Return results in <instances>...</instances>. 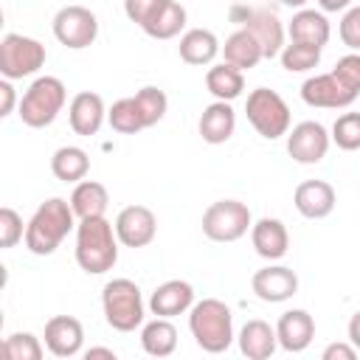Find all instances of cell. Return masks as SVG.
Wrapping results in <instances>:
<instances>
[{
	"label": "cell",
	"instance_id": "cell-1",
	"mask_svg": "<svg viewBox=\"0 0 360 360\" xmlns=\"http://www.w3.org/2000/svg\"><path fill=\"white\" fill-rule=\"evenodd\" d=\"M76 214L70 208V200L65 197H48L45 202H39V208L31 214V219L25 222V248L34 256H51L62 239L76 231Z\"/></svg>",
	"mask_w": 360,
	"mask_h": 360
},
{
	"label": "cell",
	"instance_id": "cell-2",
	"mask_svg": "<svg viewBox=\"0 0 360 360\" xmlns=\"http://www.w3.org/2000/svg\"><path fill=\"white\" fill-rule=\"evenodd\" d=\"M118 236L115 225L107 222V217H90L79 219L76 225V264L87 276H101L115 267L118 262Z\"/></svg>",
	"mask_w": 360,
	"mask_h": 360
},
{
	"label": "cell",
	"instance_id": "cell-3",
	"mask_svg": "<svg viewBox=\"0 0 360 360\" xmlns=\"http://www.w3.org/2000/svg\"><path fill=\"white\" fill-rule=\"evenodd\" d=\"M188 332L202 352H208V354L228 352L231 343L236 340L231 307L219 298L194 301V307L188 309Z\"/></svg>",
	"mask_w": 360,
	"mask_h": 360
},
{
	"label": "cell",
	"instance_id": "cell-4",
	"mask_svg": "<svg viewBox=\"0 0 360 360\" xmlns=\"http://www.w3.org/2000/svg\"><path fill=\"white\" fill-rule=\"evenodd\" d=\"M68 101V87L62 79L56 76H37L28 90L22 93L20 98V107H17V115L25 127L31 129H45L56 121V115L62 112Z\"/></svg>",
	"mask_w": 360,
	"mask_h": 360
},
{
	"label": "cell",
	"instance_id": "cell-5",
	"mask_svg": "<svg viewBox=\"0 0 360 360\" xmlns=\"http://www.w3.org/2000/svg\"><path fill=\"white\" fill-rule=\"evenodd\" d=\"M101 309H104L107 326H112L115 332H135L138 326H143L146 304H143L141 287L132 278L107 281L101 290Z\"/></svg>",
	"mask_w": 360,
	"mask_h": 360
},
{
	"label": "cell",
	"instance_id": "cell-6",
	"mask_svg": "<svg viewBox=\"0 0 360 360\" xmlns=\"http://www.w3.org/2000/svg\"><path fill=\"white\" fill-rule=\"evenodd\" d=\"M245 115H248L250 127L264 141H276V138L287 135L290 132V121H292L287 101L270 87H256V90L248 93Z\"/></svg>",
	"mask_w": 360,
	"mask_h": 360
},
{
	"label": "cell",
	"instance_id": "cell-7",
	"mask_svg": "<svg viewBox=\"0 0 360 360\" xmlns=\"http://www.w3.org/2000/svg\"><path fill=\"white\" fill-rule=\"evenodd\" d=\"M253 225V214L242 200H217L202 211V233L211 242H239Z\"/></svg>",
	"mask_w": 360,
	"mask_h": 360
},
{
	"label": "cell",
	"instance_id": "cell-8",
	"mask_svg": "<svg viewBox=\"0 0 360 360\" xmlns=\"http://www.w3.org/2000/svg\"><path fill=\"white\" fill-rule=\"evenodd\" d=\"M48 53H45V45L34 37H25V34H6L0 39V73L3 79H25V76H34L42 65H45Z\"/></svg>",
	"mask_w": 360,
	"mask_h": 360
},
{
	"label": "cell",
	"instance_id": "cell-9",
	"mask_svg": "<svg viewBox=\"0 0 360 360\" xmlns=\"http://www.w3.org/2000/svg\"><path fill=\"white\" fill-rule=\"evenodd\" d=\"M53 37L68 51H84L98 37V17L84 6H62L53 14Z\"/></svg>",
	"mask_w": 360,
	"mask_h": 360
},
{
	"label": "cell",
	"instance_id": "cell-10",
	"mask_svg": "<svg viewBox=\"0 0 360 360\" xmlns=\"http://www.w3.org/2000/svg\"><path fill=\"white\" fill-rule=\"evenodd\" d=\"M329 143L332 135L321 121H301L287 132V155L304 166L321 163L329 152Z\"/></svg>",
	"mask_w": 360,
	"mask_h": 360
},
{
	"label": "cell",
	"instance_id": "cell-11",
	"mask_svg": "<svg viewBox=\"0 0 360 360\" xmlns=\"http://www.w3.org/2000/svg\"><path fill=\"white\" fill-rule=\"evenodd\" d=\"M301 98L309 107H321V110H343L349 107L357 93L352 87H346L332 70L329 73H315L301 84Z\"/></svg>",
	"mask_w": 360,
	"mask_h": 360
},
{
	"label": "cell",
	"instance_id": "cell-12",
	"mask_svg": "<svg viewBox=\"0 0 360 360\" xmlns=\"http://www.w3.org/2000/svg\"><path fill=\"white\" fill-rule=\"evenodd\" d=\"M115 236L124 248H146L158 236V217L146 205H127L115 217Z\"/></svg>",
	"mask_w": 360,
	"mask_h": 360
},
{
	"label": "cell",
	"instance_id": "cell-13",
	"mask_svg": "<svg viewBox=\"0 0 360 360\" xmlns=\"http://www.w3.org/2000/svg\"><path fill=\"white\" fill-rule=\"evenodd\" d=\"M250 290L264 304H281V301H290L298 292V276L287 264H267V267L253 273Z\"/></svg>",
	"mask_w": 360,
	"mask_h": 360
},
{
	"label": "cell",
	"instance_id": "cell-14",
	"mask_svg": "<svg viewBox=\"0 0 360 360\" xmlns=\"http://www.w3.org/2000/svg\"><path fill=\"white\" fill-rule=\"evenodd\" d=\"M45 349L53 357H76L84 346V326L73 315H53L45 323Z\"/></svg>",
	"mask_w": 360,
	"mask_h": 360
},
{
	"label": "cell",
	"instance_id": "cell-15",
	"mask_svg": "<svg viewBox=\"0 0 360 360\" xmlns=\"http://www.w3.org/2000/svg\"><path fill=\"white\" fill-rule=\"evenodd\" d=\"M242 28L253 31V37L259 39V45L264 51V59H273V56L281 53L287 28H284V22L278 20L276 11H270V8H248L245 20H242Z\"/></svg>",
	"mask_w": 360,
	"mask_h": 360
},
{
	"label": "cell",
	"instance_id": "cell-16",
	"mask_svg": "<svg viewBox=\"0 0 360 360\" xmlns=\"http://www.w3.org/2000/svg\"><path fill=\"white\" fill-rule=\"evenodd\" d=\"M292 202H295V211L301 217H307V219H323V217H329L335 211L338 191L326 180H304V183L295 186Z\"/></svg>",
	"mask_w": 360,
	"mask_h": 360
},
{
	"label": "cell",
	"instance_id": "cell-17",
	"mask_svg": "<svg viewBox=\"0 0 360 360\" xmlns=\"http://www.w3.org/2000/svg\"><path fill=\"white\" fill-rule=\"evenodd\" d=\"M276 338L284 352L301 354L309 349V343L315 338V318L307 309H287V312H281V318L276 323Z\"/></svg>",
	"mask_w": 360,
	"mask_h": 360
},
{
	"label": "cell",
	"instance_id": "cell-18",
	"mask_svg": "<svg viewBox=\"0 0 360 360\" xmlns=\"http://www.w3.org/2000/svg\"><path fill=\"white\" fill-rule=\"evenodd\" d=\"M68 121H70V129L76 135H96L101 129V124L107 121V107H104V98L93 90H82L70 98V107H68Z\"/></svg>",
	"mask_w": 360,
	"mask_h": 360
},
{
	"label": "cell",
	"instance_id": "cell-19",
	"mask_svg": "<svg viewBox=\"0 0 360 360\" xmlns=\"http://www.w3.org/2000/svg\"><path fill=\"white\" fill-rule=\"evenodd\" d=\"M194 307V287L183 278H169L149 295V312L158 318H177Z\"/></svg>",
	"mask_w": 360,
	"mask_h": 360
},
{
	"label": "cell",
	"instance_id": "cell-20",
	"mask_svg": "<svg viewBox=\"0 0 360 360\" xmlns=\"http://www.w3.org/2000/svg\"><path fill=\"white\" fill-rule=\"evenodd\" d=\"M250 242H253V250L267 259V262H278L287 256L290 250V231L281 219L276 217H262L250 225Z\"/></svg>",
	"mask_w": 360,
	"mask_h": 360
},
{
	"label": "cell",
	"instance_id": "cell-21",
	"mask_svg": "<svg viewBox=\"0 0 360 360\" xmlns=\"http://www.w3.org/2000/svg\"><path fill=\"white\" fill-rule=\"evenodd\" d=\"M287 37H290V42H304V45L323 48L329 42V37H332V25H329L323 11L298 8L292 14V20L287 22Z\"/></svg>",
	"mask_w": 360,
	"mask_h": 360
},
{
	"label": "cell",
	"instance_id": "cell-22",
	"mask_svg": "<svg viewBox=\"0 0 360 360\" xmlns=\"http://www.w3.org/2000/svg\"><path fill=\"white\" fill-rule=\"evenodd\" d=\"M197 129H200V138L211 146H219V143L231 141V135L236 129V112H233L231 101H211L200 112Z\"/></svg>",
	"mask_w": 360,
	"mask_h": 360
},
{
	"label": "cell",
	"instance_id": "cell-23",
	"mask_svg": "<svg viewBox=\"0 0 360 360\" xmlns=\"http://www.w3.org/2000/svg\"><path fill=\"white\" fill-rule=\"evenodd\" d=\"M236 343H239V352H242L248 360H267V357H273V352L278 349L276 326H270V323L262 321V318H253V321H248V323L239 329Z\"/></svg>",
	"mask_w": 360,
	"mask_h": 360
},
{
	"label": "cell",
	"instance_id": "cell-24",
	"mask_svg": "<svg viewBox=\"0 0 360 360\" xmlns=\"http://www.w3.org/2000/svg\"><path fill=\"white\" fill-rule=\"evenodd\" d=\"M177 53H180V59L186 65L202 68V65H211L222 53V45H219V39H217L214 31H208V28H188L180 37Z\"/></svg>",
	"mask_w": 360,
	"mask_h": 360
},
{
	"label": "cell",
	"instance_id": "cell-25",
	"mask_svg": "<svg viewBox=\"0 0 360 360\" xmlns=\"http://www.w3.org/2000/svg\"><path fill=\"white\" fill-rule=\"evenodd\" d=\"M262 59H264V51L259 45V39L253 37V31H248V28H236L222 45V62H228L239 70H250Z\"/></svg>",
	"mask_w": 360,
	"mask_h": 360
},
{
	"label": "cell",
	"instance_id": "cell-26",
	"mask_svg": "<svg viewBox=\"0 0 360 360\" xmlns=\"http://www.w3.org/2000/svg\"><path fill=\"white\" fill-rule=\"evenodd\" d=\"M110 205V194L98 180H79L70 191V208L76 219H90V217H104Z\"/></svg>",
	"mask_w": 360,
	"mask_h": 360
},
{
	"label": "cell",
	"instance_id": "cell-27",
	"mask_svg": "<svg viewBox=\"0 0 360 360\" xmlns=\"http://www.w3.org/2000/svg\"><path fill=\"white\" fill-rule=\"evenodd\" d=\"M141 346L149 357H169L177 349V326L172 318H158L141 326Z\"/></svg>",
	"mask_w": 360,
	"mask_h": 360
},
{
	"label": "cell",
	"instance_id": "cell-28",
	"mask_svg": "<svg viewBox=\"0 0 360 360\" xmlns=\"http://www.w3.org/2000/svg\"><path fill=\"white\" fill-rule=\"evenodd\" d=\"M205 87L217 101H233L245 90V70H239L228 62L211 65L205 73Z\"/></svg>",
	"mask_w": 360,
	"mask_h": 360
},
{
	"label": "cell",
	"instance_id": "cell-29",
	"mask_svg": "<svg viewBox=\"0 0 360 360\" xmlns=\"http://www.w3.org/2000/svg\"><path fill=\"white\" fill-rule=\"evenodd\" d=\"M51 172L56 180L62 183H79L87 177L90 172V158L82 146H59L53 155H51Z\"/></svg>",
	"mask_w": 360,
	"mask_h": 360
},
{
	"label": "cell",
	"instance_id": "cell-30",
	"mask_svg": "<svg viewBox=\"0 0 360 360\" xmlns=\"http://www.w3.org/2000/svg\"><path fill=\"white\" fill-rule=\"evenodd\" d=\"M186 20H188L186 6L177 3V0H169V3L158 11V17L143 28V34L152 37V39H174V37H180V31L186 28Z\"/></svg>",
	"mask_w": 360,
	"mask_h": 360
},
{
	"label": "cell",
	"instance_id": "cell-31",
	"mask_svg": "<svg viewBox=\"0 0 360 360\" xmlns=\"http://www.w3.org/2000/svg\"><path fill=\"white\" fill-rule=\"evenodd\" d=\"M107 121L115 132L121 135H135L141 129H146V121H143V112L135 101V96H127V98H118L110 110H107Z\"/></svg>",
	"mask_w": 360,
	"mask_h": 360
},
{
	"label": "cell",
	"instance_id": "cell-32",
	"mask_svg": "<svg viewBox=\"0 0 360 360\" xmlns=\"http://www.w3.org/2000/svg\"><path fill=\"white\" fill-rule=\"evenodd\" d=\"M321 51H323V48L304 45V42H290V45L281 48L278 59H281V68H284V70H290V73H307V70L318 68Z\"/></svg>",
	"mask_w": 360,
	"mask_h": 360
},
{
	"label": "cell",
	"instance_id": "cell-33",
	"mask_svg": "<svg viewBox=\"0 0 360 360\" xmlns=\"http://www.w3.org/2000/svg\"><path fill=\"white\" fill-rule=\"evenodd\" d=\"M45 349L37 335L31 332H14L3 340V357L6 360H42Z\"/></svg>",
	"mask_w": 360,
	"mask_h": 360
},
{
	"label": "cell",
	"instance_id": "cell-34",
	"mask_svg": "<svg viewBox=\"0 0 360 360\" xmlns=\"http://www.w3.org/2000/svg\"><path fill=\"white\" fill-rule=\"evenodd\" d=\"M135 101H138V107H141V112H143L146 129L155 127L158 121H163V115H166V110H169V96H166L160 87H155V84L141 87V90L135 93Z\"/></svg>",
	"mask_w": 360,
	"mask_h": 360
},
{
	"label": "cell",
	"instance_id": "cell-35",
	"mask_svg": "<svg viewBox=\"0 0 360 360\" xmlns=\"http://www.w3.org/2000/svg\"><path fill=\"white\" fill-rule=\"evenodd\" d=\"M332 143L343 152H357L360 149V112H343L332 124Z\"/></svg>",
	"mask_w": 360,
	"mask_h": 360
},
{
	"label": "cell",
	"instance_id": "cell-36",
	"mask_svg": "<svg viewBox=\"0 0 360 360\" xmlns=\"http://www.w3.org/2000/svg\"><path fill=\"white\" fill-rule=\"evenodd\" d=\"M25 239V225H22V217L11 208V205H3L0 208V248L8 250L14 248L17 242Z\"/></svg>",
	"mask_w": 360,
	"mask_h": 360
},
{
	"label": "cell",
	"instance_id": "cell-37",
	"mask_svg": "<svg viewBox=\"0 0 360 360\" xmlns=\"http://www.w3.org/2000/svg\"><path fill=\"white\" fill-rule=\"evenodd\" d=\"M169 0H124V14L129 17V22H135L141 31L158 17V11L166 6Z\"/></svg>",
	"mask_w": 360,
	"mask_h": 360
},
{
	"label": "cell",
	"instance_id": "cell-38",
	"mask_svg": "<svg viewBox=\"0 0 360 360\" xmlns=\"http://www.w3.org/2000/svg\"><path fill=\"white\" fill-rule=\"evenodd\" d=\"M338 34H340V42L349 51H360V6H352V8L343 11Z\"/></svg>",
	"mask_w": 360,
	"mask_h": 360
},
{
	"label": "cell",
	"instance_id": "cell-39",
	"mask_svg": "<svg viewBox=\"0 0 360 360\" xmlns=\"http://www.w3.org/2000/svg\"><path fill=\"white\" fill-rule=\"evenodd\" d=\"M332 73H335L346 87H352L354 93H360V53H357V51L340 56V59L335 62Z\"/></svg>",
	"mask_w": 360,
	"mask_h": 360
},
{
	"label": "cell",
	"instance_id": "cell-40",
	"mask_svg": "<svg viewBox=\"0 0 360 360\" xmlns=\"http://www.w3.org/2000/svg\"><path fill=\"white\" fill-rule=\"evenodd\" d=\"M323 360H354L357 357V346L349 343V340H340V343H329L323 352H321Z\"/></svg>",
	"mask_w": 360,
	"mask_h": 360
},
{
	"label": "cell",
	"instance_id": "cell-41",
	"mask_svg": "<svg viewBox=\"0 0 360 360\" xmlns=\"http://www.w3.org/2000/svg\"><path fill=\"white\" fill-rule=\"evenodd\" d=\"M14 104H17L14 84H11V79H3V82H0V118L11 115V112H14Z\"/></svg>",
	"mask_w": 360,
	"mask_h": 360
},
{
	"label": "cell",
	"instance_id": "cell-42",
	"mask_svg": "<svg viewBox=\"0 0 360 360\" xmlns=\"http://www.w3.org/2000/svg\"><path fill=\"white\" fill-rule=\"evenodd\" d=\"M352 3H354V0H318V8H321L323 14H338V11L352 8Z\"/></svg>",
	"mask_w": 360,
	"mask_h": 360
},
{
	"label": "cell",
	"instance_id": "cell-43",
	"mask_svg": "<svg viewBox=\"0 0 360 360\" xmlns=\"http://www.w3.org/2000/svg\"><path fill=\"white\" fill-rule=\"evenodd\" d=\"M346 335H349V343H354V346H357V352H360V309H357V312L349 318Z\"/></svg>",
	"mask_w": 360,
	"mask_h": 360
},
{
	"label": "cell",
	"instance_id": "cell-44",
	"mask_svg": "<svg viewBox=\"0 0 360 360\" xmlns=\"http://www.w3.org/2000/svg\"><path fill=\"white\" fill-rule=\"evenodd\" d=\"M84 357H87V360H93V357H107V360H115L118 354H115L112 349H107V346H90V349L84 352Z\"/></svg>",
	"mask_w": 360,
	"mask_h": 360
},
{
	"label": "cell",
	"instance_id": "cell-45",
	"mask_svg": "<svg viewBox=\"0 0 360 360\" xmlns=\"http://www.w3.org/2000/svg\"><path fill=\"white\" fill-rule=\"evenodd\" d=\"M278 3H281V6H287V8H295V11L307 6V0H278Z\"/></svg>",
	"mask_w": 360,
	"mask_h": 360
}]
</instances>
